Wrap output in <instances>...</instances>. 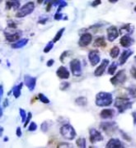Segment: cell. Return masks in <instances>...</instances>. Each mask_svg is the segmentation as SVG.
I'll return each mask as SVG.
<instances>
[{
    "label": "cell",
    "mask_w": 136,
    "mask_h": 148,
    "mask_svg": "<svg viewBox=\"0 0 136 148\" xmlns=\"http://www.w3.org/2000/svg\"><path fill=\"white\" fill-rule=\"evenodd\" d=\"M89 140L92 144H95L97 143L102 142L104 140V138L100 131L94 127H92L89 129Z\"/></svg>",
    "instance_id": "cell-9"
},
{
    "label": "cell",
    "mask_w": 136,
    "mask_h": 148,
    "mask_svg": "<svg viewBox=\"0 0 136 148\" xmlns=\"http://www.w3.org/2000/svg\"><path fill=\"white\" fill-rule=\"evenodd\" d=\"M37 129V124L35 122H31V123L28 126V131L29 132H34Z\"/></svg>",
    "instance_id": "cell-38"
},
{
    "label": "cell",
    "mask_w": 136,
    "mask_h": 148,
    "mask_svg": "<svg viewBox=\"0 0 136 148\" xmlns=\"http://www.w3.org/2000/svg\"><path fill=\"white\" fill-rule=\"evenodd\" d=\"M134 43H135V40L130 36H123L120 40V45L126 49L130 47L132 45H134Z\"/></svg>",
    "instance_id": "cell-19"
},
{
    "label": "cell",
    "mask_w": 136,
    "mask_h": 148,
    "mask_svg": "<svg viewBox=\"0 0 136 148\" xmlns=\"http://www.w3.org/2000/svg\"><path fill=\"white\" fill-rule=\"evenodd\" d=\"M115 115V111L113 109H103L100 112V117L102 119H110Z\"/></svg>",
    "instance_id": "cell-18"
},
{
    "label": "cell",
    "mask_w": 136,
    "mask_h": 148,
    "mask_svg": "<svg viewBox=\"0 0 136 148\" xmlns=\"http://www.w3.org/2000/svg\"><path fill=\"white\" fill-rule=\"evenodd\" d=\"M35 10V3L34 2H27L21 7L19 10L17 12L16 17L17 18H23L25 16L32 14Z\"/></svg>",
    "instance_id": "cell-4"
},
{
    "label": "cell",
    "mask_w": 136,
    "mask_h": 148,
    "mask_svg": "<svg viewBox=\"0 0 136 148\" xmlns=\"http://www.w3.org/2000/svg\"><path fill=\"white\" fill-rule=\"evenodd\" d=\"M60 134L64 139L68 141H72L77 136V132L74 127L68 123H65L60 127Z\"/></svg>",
    "instance_id": "cell-3"
},
{
    "label": "cell",
    "mask_w": 136,
    "mask_h": 148,
    "mask_svg": "<svg viewBox=\"0 0 136 148\" xmlns=\"http://www.w3.org/2000/svg\"><path fill=\"white\" fill-rule=\"evenodd\" d=\"M5 34V39L7 41L10 43H16L17 41L20 40V37L22 35V32L21 31H17V29H11L8 28L4 32Z\"/></svg>",
    "instance_id": "cell-5"
},
{
    "label": "cell",
    "mask_w": 136,
    "mask_h": 148,
    "mask_svg": "<svg viewBox=\"0 0 136 148\" xmlns=\"http://www.w3.org/2000/svg\"><path fill=\"white\" fill-rule=\"evenodd\" d=\"M3 86L1 85L0 86V97L3 98Z\"/></svg>",
    "instance_id": "cell-48"
},
{
    "label": "cell",
    "mask_w": 136,
    "mask_h": 148,
    "mask_svg": "<svg viewBox=\"0 0 136 148\" xmlns=\"http://www.w3.org/2000/svg\"><path fill=\"white\" fill-rule=\"evenodd\" d=\"M69 66H70V69H71V73L74 77H81L82 76V73H83L82 64L79 58H74L73 60H71Z\"/></svg>",
    "instance_id": "cell-8"
},
{
    "label": "cell",
    "mask_w": 136,
    "mask_h": 148,
    "mask_svg": "<svg viewBox=\"0 0 136 148\" xmlns=\"http://www.w3.org/2000/svg\"><path fill=\"white\" fill-rule=\"evenodd\" d=\"M54 19L56 21H61V20H68V17L67 15H64L61 12H56L54 16Z\"/></svg>",
    "instance_id": "cell-31"
},
{
    "label": "cell",
    "mask_w": 136,
    "mask_h": 148,
    "mask_svg": "<svg viewBox=\"0 0 136 148\" xmlns=\"http://www.w3.org/2000/svg\"><path fill=\"white\" fill-rule=\"evenodd\" d=\"M29 41V40L27 38H23V39H21L20 40L17 41L16 43H13L11 45V47L14 49H21L24 46H26L27 45V43Z\"/></svg>",
    "instance_id": "cell-22"
},
{
    "label": "cell",
    "mask_w": 136,
    "mask_h": 148,
    "mask_svg": "<svg viewBox=\"0 0 136 148\" xmlns=\"http://www.w3.org/2000/svg\"><path fill=\"white\" fill-rule=\"evenodd\" d=\"M69 53H70L69 50H65V51H64L63 53H61V55L59 57V60L61 61V63H64V58L68 57V54Z\"/></svg>",
    "instance_id": "cell-40"
},
{
    "label": "cell",
    "mask_w": 136,
    "mask_h": 148,
    "mask_svg": "<svg viewBox=\"0 0 136 148\" xmlns=\"http://www.w3.org/2000/svg\"><path fill=\"white\" fill-rule=\"evenodd\" d=\"M38 98H39L40 101L42 102L43 104H47L48 105V104L50 103V100L46 97V95H45L43 93H39V94H38Z\"/></svg>",
    "instance_id": "cell-33"
},
{
    "label": "cell",
    "mask_w": 136,
    "mask_h": 148,
    "mask_svg": "<svg viewBox=\"0 0 136 148\" xmlns=\"http://www.w3.org/2000/svg\"><path fill=\"white\" fill-rule=\"evenodd\" d=\"M51 125H52V123H50V122H43L41 123V130L43 132L46 133V132H47L48 131H49V129H50V127H51Z\"/></svg>",
    "instance_id": "cell-30"
},
{
    "label": "cell",
    "mask_w": 136,
    "mask_h": 148,
    "mask_svg": "<svg viewBox=\"0 0 136 148\" xmlns=\"http://www.w3.org/2000/svg\"><path fill=\"white\" fill-rule=\"evenodd\" d=\"M109 63H110L109 59H107V58H104V59L101 61V63L99 64V66H98L97 69H95V71H94L95 76H96V77H101V76H102V75L104 74L106 69L108 68V66H109Z\"/></svg>",
    "instance_id": "cell-13"
},
{
    "label": "cell",
    "mask_w": 136,
    "mask_h": 148,
    "mask_svg": "<svg viewBox=\"0 0 136 148\" xmlns=\"http://www.w3.org/2000/svg\"><path fill=\"white\" fill-rule=\"evenodd\" d=\"M109 2H110V3H117V2H118V0H115V1H114V0H109Z\"/></svg>",
    "instance_id": "cell-51"
},
{
    "label": "cell",
    "mask_w": 136,
    "mask_h": 148,
    "mask_svg": "<svg viewBox=\"0 0 136 148\" xmlns=\"http://www.w3.org/2000/svg\"><path fill=\"white\" fill-rule=\"evenodd\" d=\"M120 48L118 47V46H114V47H112L110 49V56L112 58H116L118 56H119V54H120Z\"/></svg>",
    "instance_id": "cell-26"
},
{
    "label": "cell",
    "mask_w": 136,
    "mask_h": 148,
    "mask_svg": "<svg viewBox=\"0 0 136 148\" xmlns=\"http://www.w3.org/2000/svg\"><path fill=\"white\" fill-rule=\"evenodd\" d=\"M64 31H65V28H64V27H62L61 29H59V30L57 32V33L55 34V37H54V39H53V42L54 43L58 42V41L61 39V37H62V36H63Z\"/></svg>",
    "instance_id": "cell-29"
},
{
    "label": "cell",
    "mask_w": 136,
    "mask_h": 148,
    "mask_svg": "<svg viewBox=\"0 0 136 148\" xmlns=\"http://www.w3.org/2000/svg\"><path fill=\"white\" fill-rule=\"evenodd\" d=\"M134 10H135V12H136V6H135V8H134Z\"/></svg>",
    "instance_id": "cell-54"
},
{
    "label": "cell",
    "mask_w": 136,
    "mask_h": 148,
    "mask_svg": "<svg viewBox=\"0 0 136 148\" xmlns=\"http://www.w3.org/2000/svg\"><path fill=\"white\" fill-rule=\"evenodd\" d=\"M8 105H9V103H8V99H5V100H4V102H3V106L4 108H6V107H8Z\"/></svg>",
    "instance_id": "cell-49"
},
{
    "label": "cell",
    "mask_w": 136,
    "mask_h": 148,
    "mask_svg": "<svg viewBox=\"0 0 136 148\" xmlns=\"http://www.w3.org/2000/svg\"><path fill=\"white\" fill-rule=\"evenodd\" d=\"M135 32V26L131 23H126L120 28V33L123 36H130Z\"/></svg>",
    "instance_id": "cell-15"
},
{
    "label": "cell",
    "mask_w": 136,
    "mask_h": 148,
    "mask_svg": "<svg viewBox=\"0 0 136 148\" xmlns=\"http://www.w3.org/2000/svg\"><path fill=\"white\" fill-rule=\"evenodd\" d=\"M57 148H74L73 144L68 143H60L58 145Z\"/></svg>",
    "instance_id": "cell-36"
},
{
    "label": "cell",
    "mask_w": 136,
    "mask_h": 148,
    "mask_svg": "<svg viewBox=\"0 0 136 148\" xmlns=\"http://www.w3.org/2000/svg\"><path fill=\"white\" fill-rule=\"evenodd\" d=\"M120 133H121L122 137L124 138V139H125V140H126V141H129V142L130 141V137H128L126 133H125V132H123V131H120Z\"/></svg>",
    "instance_id": "cell-46"
},
{
    "label": "cell",
    "mask_w": 136,
    "mask_h": 148,
    "mask_svg": "<svg viewBox=\"0 0 136 148\" xmlns=\"http://www.w3.org/2000/svg\"><path fill=\"white\" fill-rule=\"evenodd\" d=\"M127 77H126V72L125 69H121L110 79V82L113 86H120L126 82Z\"/></svg>",
    "instance_id": "cell-6"
},
{
    "label": "cell",
    "mask_w": 136,
    "mask_h": 148,
    "mask_svg": "<svg viewBox=\"0 0 136 148\" xmlns=\"http://www.w3.org/2000/svg\"><path fill=\"white\" fill-rule=\"evenodd\" d=\"M128 91H129V94L132 98H136V86H132L130 87H129Z\"/></svg>",
    "instance_id": "cell-35"
},
{
    "label": "cell",
    "mask_w": 136,
    "mask_h": 148,
    "mask_svg": "<svg viewBox=\"0 0 136 148\" xmlns=\"http://www.w3.org/2000/svg\"><path fill=\"white\" fill-rule=\"evenodd\" d=\"M16 134H17V138H21V135H22V132H21V129L20 127H17Z\"/></svg>",
    "instance_id": "cell-44"
},
{
    "label": "cell",
    "mask_w": 136,
    "mask_h": 148,
    "mask_svg": "<svg viewBox=\"0 0 136 148\" xmlns=\"http://www.w3.org/2000/svg\"><path fill=\"white\" fill-rule=\"evenodd\" d=\"M105 148H125L122 143L118 138H111L107 143Z\"/></svg>",
    "instance_id": "cell-21"
},
{
    "label": "cell",
    "mask_w": 136,
    "mask_h": 148,
    "mask_svg": "<svg viewBox=\"0 0 136 148\" xmlns=\"http://www.w3.org/2000/svg\"><path fill=\"white\" fill-rule=\"evenodd\" d=\"M130 74L131 76L135 78V79H136V64L135 65H133L132 67H131L130 69Z\"/></svg>",
    "instance_id": "cell-41"
},
{
    "label": "cell",
    "mask_w": 136,
    "mask_h": 148,
    "mask_svg": "<svg viewBox=\"0 0 136 148\" xmlns=\"http://www.w3.org/2000/svg\"><path fill=\"white\" fill-rule=\"evenodd\" d=\"M48 17H46V16H42L41 17H40L39 18V21H38V23L39 24H42V25H44V24H46V21H48Z\"/></svg>",
    "instance_id": "cell-42"
},
{
    "label": "cell",
    "mask_w": 136,
    "mask_h": 148,
    "mask_svg": "<svg viewBox=\"0 0 136 148\" xmlns=\"http://www.w3.org/2000/svg\"><path fill=\"white\" fill-rule=\"evenodd\" d=\"M113 102V96L109 92L101 91L96 95L95 104L98 107H107L110 106Z\"/></svg>",
    "instance_id": "cell-1"
},
{
    "label": "cell",
    "mask_w": 136,
    "mask_h": 148,
    "mask_svg": "<svg viewBox=\"0 0 136 148\" xmlns=\"http://www.w3.org/2000/svg\"><path fill=\"white\" fill-rule=\"evenodd\" d=\"M76 145L79 148H87V141L86 138H79L76 141Z\"/></svg>",
    "instance_id": "cell-28"
},
{
    "label": "cell",
    "mask_w": 136,
    "mask_h": 148,
    "mask_svg": "<svg viewBox=\"0 0 136 148\" xmlns=\"http://www.w3.org/2000/svg\"><path fill=\"white\" fill-rule=\"evenodd\" d=\"M88 58L90 64L93 67L97 66L100 63V61H101V56H100L99 50H97V49H93V50L89 51Z\"/></svg>",
    "instance_id": "cell-10"
},
{
    "label": "cell",
    "mask_w": 136,
    "mask_h": 148,
    "mask_svg": "<svg viewBox=\"0 0 136 148\" xmlns=\"http://www.w3.org/2000/svg\"><path fill=\"white\" fill-rule=\"evenodd\" d=\"M101 3V1H100V0H96V1H93V2L91 3V6L95 8V7H97V6L100 5Z\"/></svg>",
    "instance_id": "cell-45"
},
{
    "label": "cell",
    "mask_w": 136,
    "mask_h": 148,
    "mask_svg": "<svg viewBox=\"0 0 136 148\" xmlns=\"http://www.w3.org/2000/svg\"><path fill=\"white\" fill-rule=\"evenodd\" d=\"M93 47L94 48H105L106 46V42L104 36L97 37L93 42Z\"/></svg>",
    "instance_id": "cell-23"
},
{
    "label": "cell",
    "mask_w": 136,
    "mask_h": 148,
    "mask_svg": "<svg viewBox=\"0 0 136 148\" xmlns=\"http://www.w3.org/2000/svg\"><path fill=\"white\" fill-rule=\"evenodd\" d=\"M132 118H133V122H134V124L136 125V111H134L132 113Z\"/></svg>",
    "instance_id": "cell-47"
},
{
    "label": "cell",
    "mask_w": 136,
    "mask_h": 148,
    "mask_svg": "<svg viewBox=\"0 0 136 148\" xmlns=\"http://www.w3.org/2000/svg\"><path fill=\"white\" fill-rule=\"evenodd\" d=\"M19 114H20V116H21V123H25L26 121V118H27V114H26V112L22 108H20L19 109Z\"/></svg>",
    "instance_id": "cell-34"
},
{
    "label": "cell",
    "mask_w": 136,
    "mask_h": 148,
    "mask_svg": "<svg viewBox=\"0 0 136 148\" xmlns=\"http://www.w3.org/2000/svg\"><path fill=\"white\" fill-rule=\"evenodd\" d=\"M37 77L30 76V75L24 76V83L30 91H33L35 90L36 86H37Z\"/></svg>",
    "instance_id": "cell-14"
},
{
    "label": "cell",
    "mask_w": 136,
    "mask_h": 148,
    "mask_svg": "<svg viewBox=\"0 0 136 148\" xmlns=\"http://www.w3.org/2000/svg\"><path fill=\"white\" fill-rule=\"evenodd\" d=\"M119 31L117 27L115 26H110L106 29V36H107V40L110 42H113L119 36Z\"/></svg>",
    "instance_id": "cell-12"
},
{
    "label": "cell",
    "mask_w": 136,
    "mask_h": 148,
    "mask_svg": "<svg viewBox=\"0 0 136 148\" xmlns=\"http://www.w3.org/2000/svg\"><path fill=\"white\" fill-rule=\"evenodd\" d=\"M56 75L60 79H68L69 78V76H70V73H69V71L68 70V69L64 66H60L59 67L56 71Z\"/></svg>",
    "instance_id": "cell-16"
},
{
    "label": "cell",
    "mask_w": 136,
    "mask_h": 148,
    "mask_svg": "<svg viewBox=\"0 0 136 148\" xmlns=\"http://www.w3.org/2000/svg\"><path fill=\"white\" fill-rule=\"evenodd\" d=\"M22 86H23V83L21 82V83H19L18 85H16V86H14L12 87V95H13V96H14L16 99H18V98L21 96Z\"/></svg>",
    "instance_id": "cell-24"
},
{
    "label": "cell",
    "mask_w": 136,
    "mask_h": 148,
    "mask_svg": "<svg viewBox=\"0 0 136 148\" xmlns=\"http://www.w3.org/2000/svg\"><path fill=\"white\" fill-rule=\"evenodd\" d=\"M54 44L55 43L53 42V40L51 41H49L47 43V45H46V47L44 48V49H43V52L45 53H47L49 52H50L51 51V49H53V48H54Z\"/></svg>",
    "instance_id": "cell-32"
},
{
    "label": "cell",
    "mask_w": 136,
    "mask_h": 148,
    "mask_svg": "<svg viewBox=\"0 0 136 148\" xmlns=\"http://www.w3.org/2000/svg\"><path fill=\"white\" fill-rule=\"evenodd\" d=\"M75 105L78 106H80V107H84L88 105V99L86 96H79L75 99Z\"/></svg>",
    "instance_id": "cell-25"
},
{
    "label": "cell",
    "mask_w": 136,
    "mask_h": 148,
    "mask_svg": "<svg viewBox=\"0 0 136 148\" xmlns=\"http://www.w3.org/2000/svg\"><path fill=\"white\" fill-rule=\"evenodd\" d=\"M3 127H1V133H0V136H3Z\"/></svg>",
    "instance_id": "cell-50"
},
{
    "label": "cell",
    "mask_w": 136,
    "mask_h": 148,
    "mask_svg": "<svg viewBox=\"0 0 136 148\" xmlns=\"http://www.w3.org/2000/svg\"><path fill=\"white\" fill-rule=\"evenodd\" d=\"M6 9L7 10H19L21 8V2L17 0H9L6 1Z\"/></svg>",
    "instance_id": "cell-20"
},
{
    "label": "cell",
    "mask_w": 136,
    "mask_h": 148,
    "mask_svg": "<svg viewBox=\"0 0 136 148\" xmlns=\"http://www.w3.org/2000/svg\"><path fill=\"white\" fill-rule=\"evenodd\" d=\"M0 111H1V113H0V116L2 117L3 116V108H1V109H0Z\"/></svg>",
    "instance_id": "cell-52"
},
{
    "label": "cell",
    "mask_w": 136,
    "mask_h": 148,
    "mask_svg": "<svg viewBox=\"0 0 136 148\" xmlns=\"http://www.w3.org/2000/svg\"><path fill=\"white\" fill-rule=\"evenodd\" d=\"M32 112H28V113H27V118H26V121H25V123H23V127H26V126H27L29 123H31L30 122H31V120H32Z\"/></svg>",
    "instance_id": "cell-37"
},
{
    "label": "cell",
    "mask_w": 136,
    "mask_h": 148,
    "mask_svg": "<svg viewBox=\"0 0 136 148\" xmlns=\"http://www.w3.org/2000/svg\"><path fill=\"white\" fill-rule=\"evenodd\" d=\"M100 128L106 132L107 135H110L118 129V125L117 123L114 121L110 122H102L100 123Z\"/></svg>",
    "instance_id": "cell-7"
},
{
    "label": "cell",
    "mask_w": 136,
    "mask_h": 148,
    "mask_svg": "<svg viewBox=\"0 0 136 148\" xmlns=\"http://www.w3.org/2000/svg\"><path fill=\"white\" fill-rule=\"evenodd\" d=\"M54 64H55V60L53 58H50V59H49L46 62V66L49 67V68H50V67H52L53 65H54Z\"/></svg>",
    "instance_id": "cell-43"
},
{
    "label": "cell",
    "mask_w": 136,
    "mask_h": 148,
    "mask_svg": "<svg viewBox=\"0 0 136 148\" xmlns=\"http://www.w3.org/2000/svg\"><path fill=\"white\" fill-rule=\"evenodd\" d=\"M3 141H4L5 143H7V142L8 141V137H5V138H3Z\"/></svg>",
    "instance_id": "cell-53"
},
{
    "label": "cell",
    "mask_w": 136,
    "mask_h": 148,
    "mask_svg": "<svg viewBox=\"0 0 136 148\" xmlns=\"http://www.w3.org/2000/svg\"><path fill=\"white\" fill-rule=\"evenodd\" d=\"M89 148H97V147H90Z\"/></svg>",
    "instance_id": "cell-55"
},
{
    "label": "cell",
    "mask_w": 136,
    "mask_h": 148,
    "mask_svg": "<svg viewBox=\"0 0 136 148\" xmlns=\"http://www.w3.org/2000/svg\"><path fill=\"white\" fill-rule=\"evenodd\" d=\"M133 53H134V51L130 49H125L121 53L120 58H119V65H124Z\"/></svg>",
    "instance_id": "cell-17"
},
{
    "label": "cell",
    "mask_w": 136,
    "mask_h": 148,
    "mask_svg": "<svg viewBox=\"0 0 136 148\" xmlns=\"http://www.w3.org/2000/svg\"><path fill=\"white\" fill-rule=\"evenodd\" d=\"M114 106L118 110V112L120 114H123L126 110H130L133 106V102L130 101V99L126 98V97H122V96H118L116 97L114 102Z\"/></svg>",
    "instance_id": "cell-2"
},
{
    "label": "cell",
    "mask_w": 136,
    "mask_h": 148,
    "mask_svg": "<svg viewBox=\"0 0 136 148\" xmlns=\"http://www.w3.org/2000/svg\"><path fill=\"white\" fill-rule=\"evenodd\" d=\"M93 40V36L91 33L85 32L80 36L79 40V45L80 47H87L91 44Z\"/></svg>",
    "instance_id": "cell-11"
},
{
    "label": "cell",
    "mask_w": 136,
    "mask_h": 148,
    "mask_svg": "<svg viewBox=\"0 0 136 148\" xmlns=\"http://www.w3.org/2000/svg\"><path fill=\"white\" fill-rule=\"evenodd\" d=\"M69 86H70V83H69V82H62V83L60 84L59 88H60V90H68V88H69Z\"/></svg>",
    "instance_id": "cell-39"
},
{
    "label": "cell",
    "mask_w": 136,
    "mask_h": 148,
    "mask_svg": "<svg viewBox=\"0 0 136 148\" xmlns=\"http://www.w3.org/2000/svg\"><path fill=\"white\" fill-rule=\"evenodd\" d=\"M117 67H118V64H116L115 62H113L108 67V69H107V73L109 74V75H111V76H114L115 72H116Z\"/></svg>",
    "instance_id": "cell-27"
}]
</instances>
